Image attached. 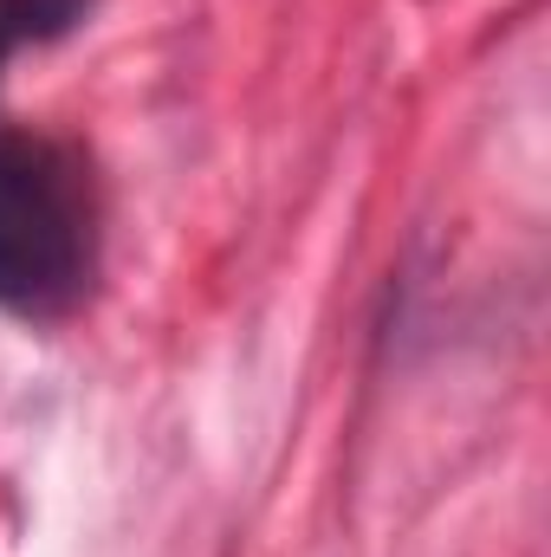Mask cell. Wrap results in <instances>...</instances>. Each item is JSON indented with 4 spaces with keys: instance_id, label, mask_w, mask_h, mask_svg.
Listing matches in <instances>:
<instances>
[{
    "instance_id": "7a4b0ae2",
    "label": "cell",
    "mask_w": 551,
    "mask_h": 557,
    "mask_svg": "<svg viewBox=\"0 0 551 557\" xmlns=\"http://www.w3.org/2000/svg\"><path fill=\"white\" fill-rule=\"evenodd\" d=\"M78 0H0V65L26 46V39H46L59 26H72Z\"/></svg>"
},
{
    "instance_id": "6da1fadb",
    "label": "cell",
    "mask_w": 551,
    "mask_h": 557,
    "mask_svg": "<svg viewBox=\"0 0 551 557\" xmlns=\"http://www.w3.org/2000/svg\"><path fill=\"white\" fill-rule=\"evenodd\" d=\"M91 278V188L46 137L0 131V311L59 318Z\"/></svg>"
}]
</instances>
